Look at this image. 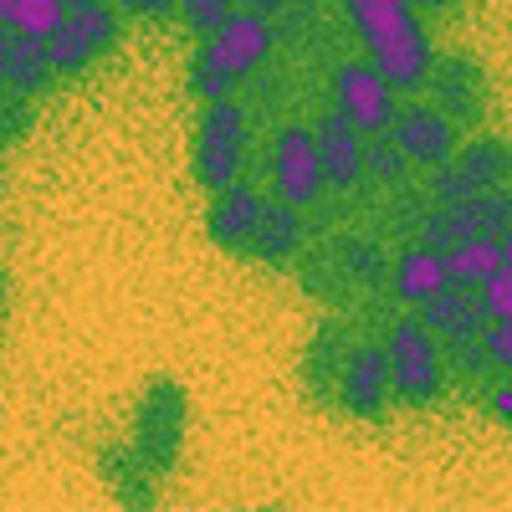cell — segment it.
Returning <instances> with one entry per match:
<instances>
[{
	"mask_svg": "<svg viewBox=\"0 0 512 512\" xmlns=\"http://www.w3.org/2000/svg\"><path fill=\"white\" fill-rule=\"evenodd\" d=\"M185 431H190V395L175 374H154L144 384V395L134 405V451L144 456V466L154 477H169L180 466V451H185Z\"/></svg>",
	"mask_w": 512,
	"mask_h": 512,
	"instance_id": "obj_5",
	"label": "cell"
},
{
	"mask_svg": "<svg viewBox=\"0 0 512 512\" xmlns=\"http://www.w3.org/2000/svg\"><path fill=\"white\" fill-rule=\"evenodd\" d=\"M477 338H482V349H487V364L497 374H512V318H487Z\"/></svg>",
	"mask_w": 512,
	"mask_h": 512,
	"instance_id": "obj_28",
	"label": "cell"
},
{
	"mask_svg": "<svg viewBox=\"0 0 512 512\" xmlns=\"http://www.w3.org/2000/svg\"><path fill=\"white\" fill-rule=\"evenodd\" d=\"M11 6L16 0H0V26H11Z\"/></svg>",
	"mask_w": 512,
	"mask_h": 512,
	"instance_id": "obj_36",
	"label": "cell"
},
{
	"mask_svg": "<svg viewBox=\"0 0 512 512\" xmlns=\"http://www.w3.org/2000/svg\"><path fill=\"white\" fill-rule=\"evenodd\" d=\"M308 210H297L287 200H272L267 195V210H262V221H256V236H251V262H262V267H287L303 256L308 246Z\"/></svg>",
	"mask_w": 512,
	"mask_h": 512,
	"instance_id": "obj_14",
	"label": "cell"
},
{
	"mask_svg": "<svg viewBox=\"0 0 512 512\" xmlns=\"http://www.w3.org/2000/svg\"><path fill=\"white\" fill-rule=\"evenodd\" d=\"M118 41H123V11L108 6V0H93V6H72L67 21L52 31V67L62 82H77V77H88L103 57L118 52Z\"/></svg>",
	"mask_w": 512,
	"mask_h": 512,
	"instance_id": "obj_7",
	"label": "cell"
},
{
	"mask_svg": "<svg viewBox=\"0 0 512 512\" xmlns=\"http://www.w3.org/2000/svg\"><path fill=\"white\" fill-rule=\"evenodd\" d=\"M267 210V195L256 180H231L226 190L210 195V210H205V236L216 241L221 251L231 256H246L251 251V236H256V221Z\"/></svg>",
	"mask_w": 512,
	"mask_h": 512,
	"instance_id": "obj_13",
	"label": "cell"
},
{
	"mask_svg": "<svg viewBox=\"0 0 512 512\" xmlns=\"http://www.w3.org/2000/svg\"><path fill=\"white\" fill-rule=\"evenodd\" d=\"M446 282H451L446 277V256L431 251L425 241H410V246H400L390 256V292L400 297L405 308H425Z\"/></svg>",
	"mask_w": 512,
	"mask_h": 512,
	"instance_id": "obj_15",
	"label": "cell"
},
{
	"mask_svg": "<svg viewBox=\"0 0 512 512\" xmlns=\"http://www.w3.org/2000/svg\"><path fill=\"white\" fill-rule=\"evenodd\" d=\"M349 16V31L364 47V57L395 82L405 98H420L436 67L431 31L420 26V11L410 0H338Z\"/></svg>",
	"mask_w": 512,
	"mask_h": 512,
	"instance_id": "obj_1",
	"label": "cell"
},
{
	"mask_svg": "<svg viewBox=\"0 0 512 512\" xmlns=\"http://www.w3.org/2000/svg\"><path fill=\"white\" fill-rule=\"evenodd\" d=\"M502 205H507V226H512V190H502Z\"/></svg>",
	"mask_w": 512,
	"mask_h": 512,
	"instance_id": "obj_38",
	"label": "cell"
},
{
	"mask_svg": "<svg viewBox=\"0 0 512 512\" xmlns=\"http://www.w3.org/2000/svg\"><path fill=\"white\" fill-rule=\"evenodd\" d=\"M57 67H52V47L41 36H16L11 41V72H6V88L21 93V98H47L57 88Z\"/></svg>",
	"mask_w": 512,
	"mask_h": 512,
	"instance_id": "obj_19",
	"label": "cell"
},
{
	"mask_svg": "<svg viewBox=\"0 0 512 512\" xmlns=\"http://www.w3.org/2000/svg\"><path fill=\"white\" fill-rule=\"evenodd\" d=\"M441 354H446V369H451V374L472 379V384H482V379L492 374V364H487V349H482V338H477V333H472V338H446V344H441Z\"/></svg>",
	"mask_w": 512,
	"mask_h": 512,
	"instance_id": "obj_27",
	"label": "cell"
},
{
	"mask_svg": "<svg viewBox=\"0 0 512 512\" xmlns=\"http://www.w3.org/2000/svg\"><path fill=\"white\" fill-rule=\"evenodd\" d=\"M410 6H415L420 16H441V11H451V6H461V0H410Z\"/></svg>",
	"mask_w": 512,
	"mask_h": 512,
	"instance_id": "obj_34",
	"label": "cell"
},
{
	"mask_svg": "<svg viewBox=\"0 0 512 512\" xmlns=\"http://www.w3.org/2000/svg\"><path fill=\"white\" fill-rule=\"evenodd\" d=\"M236 6H241V11H256V16H272V21H277V16L292 6V0H236Z\"/></svg>",
	"mask_w": 512,
	"mask_h": 512,
	"instance_id": "obj_32",
	"label": "cell"
},
{
	"mask_svg": "<svg viewBox=\"0 0 512 512\" xmlns=\"http://www.w3.org/2000/svg\"><path fill=\"white\" fill-rule=\"evenodd\" d=\"M333 405L354 415V420H384V410L395 405V384H390V354L379 338H359L349 344L344 374H338V395Z\"/></svg>",
	"mask_w": 512,
	"mask_h": 512,
	"instance_id": "obj_10",
	"label": "cell"
},
{
	"mask_svg": "<svg viewBox=\"0 0 512 512\" xmlns=\"http://www.w3.org/2000/svg\"><path fill=\"white\" fill-rule=\"evenodd\" d=\"M333 256H338V277L354 282V287H384L390 282V256H384V246L374 236H338Z\"/></svg>",
	"mask_w": 512,
	"mask_h": 512,
	"instance_id": "obj_22",
	"label": "cell"
},
{
	"mask_svg": "<svg viewBox=\"0 0 512 512\" xmlns=\"http://www.w3.org/2000/svg\"><path fill=\"white\" fill-rule=\"evenodd\" d=\"M502 267H507V272H512V226H507V231H502Z\"/></svg>",
	"mask_w": 512,
	"mask_h": 512,
	"instance_id": "obj_35",
	"label": "cell"
},
{
	"mask_svg": "<svg viewBox=\"0 0 512 512\" xmlns=\"http://www.w3.org/2000/svg\"><path fill=\"white\" fill-rule=\"evenodd\" d=\"M31 128H36V103L11 93V88H0V149H16L31 139Z\"/></svg>",
	"mask_w": 512,
	"mask_h": 512,
	"instance_id": "obj_25",
	"label": "cell"
},
{
	"mask_svg": "<svg viewBox=\"0 0 512 512\" xmlns=\"http://www.w3.org/2000/svg\"><path fill=\"white\" fill-rule=\"evenodd\" d=\"M364 180H374L379 190H405L410 185V159L395 149L390 134L364 139Z\"/></svg>",
	"mask_w": 512,
	"mask_h": 512,
	"instance_id": "obj_23",
	"label": "cell"
},
{
	"mask_svg": "<svg viewBox=\"0 0 512 512\" xmlns=\"http://www.w3.org/2000/svg\"><path fill=\"white\" fill-rule=\"evenodd\" d=\"M272 57H277V26H272V16H256V11H241V6H236V16L190 52L185 88H190V98H200V103L231 98L241 82L262 77Z\"/></svg>",
	"mask_w": 512,
	"mask_h": 512,
	"instance_id": "obj_2",
	"label": "cell"
},
{
	"mask_svg": "<svg viewBox=\"0 0 512 512\" xmlns=\"http://www.w3.org/2000/svg\"><path fill=\"white\" fill-rule=\"evenodd\" d=\"M349 344H354V338H349V328L338 323V318L318 323L313 344H308V354H303V384H308L313 400H333V395H338V374H344Z\"/></svg>",
	"mask_w": 512,
	"mask_h": 512,
	"instance_id": "obj_16",
	"label": "cell"
},
{
	"mask_svg": "<svg viewBox=\"0 0 512 512\" xmlns=\"http://www.w3.org/2000/svg\"><path fill=\"white\" fill-rule=\"evenodd\" d=\"M98 466H103V482H108L113 502H123V507H154V482L159 477L144 466V456L134 451V441L103 446Z\"/></svg>",
	"mask_w": 512,
	"mask_h": 512,
	"instance_id": "obj_18",
	"label": "cell"
},
{
	"mask_svg": "<svg viewBox=\"0 0 512 512\" xmlns=\"http://www.w3.org/2000/svg\"><path fill=\"white\" fill-rule=\"evenodd\" d=\"M420 323L431 328L441 344L446 338H472V333H482V323H487V313H482V297L472 292V287H456V282H446L431 303L420 308Z\"/></svg>",
	"mask_w": 512,
	"mask_h": 512,
	"instance_id": "obj_17",
	"label": "cell"
},
{
	"mask_svg": "<svg viewBox=\"0 0 512 512\" xmlns=\"http://www.w3.org/2000/svg\"><path fill=\"white\" fill-rule=\"evenodd\" d=\"M446 256V277L456 282V287H482L497 267H502V236H466V241H456L451 251H441Z\"/></svg>",
	"mask_w": 512,
	"mask_h": 512,
	"instance_id": "obj_21",
	"label": "cell"
},
{
	"mask_svg": "<svg viewBox=\"0 0 512 512\" xmlns=\"http://www.w3.org/2000/svg\"><path fill=\"white\" fill-rule=\"evenodd\" d=\"M477 297H482V313H487V318H512V272L497 267V272L477 287Z\"/></svg>",
	"mask_w": 512,
	"mask_h": 512,
	"instance_id": "obj_30",
	"label": "cell"
},
{
	"mask_svg": "<svg viewBox=\"0 0 512 512\" xmlns=\"http://www.w3.org/2000/svg\"><path fill=\"white\" fill-rule=\"evenodd\" d=\"M11 26H0V88H6V72H11Z\"/></svg>",
	"mask_w": 512,
	"mask_h": 512,
	"instance_id": "obj_33",
	"label": "cell"
},
{
	"mask_svg": "<svg viewBox=\"0 0 512 512\" xmlns=\"http://www.w3.org/2000/svg\"><path fill=\"white\" fill-rule=\"evenodd\" d=\"M231 16H236V0H180V26H185L195 41L216 36Z\"/></svg>",
	"mask_w": 512,
	"mask_h": 512,
	"instance_id": "obj_26",
	"label": "cell"
},
{
	"mask_svg": "<svg viewBox=\"0 0 512 512\" xmlns=\"http://www.w3.org/2000/svg\"><path fill=\"white\" fill-rule=\"evenodd\" d=\"M451 169L461 175L466 195H487V190H502L507 180V144L492 139V134H477V139H466L451 159Z\"/></svg>",
	"mask_w": 512,
	"mask_h": 512,
	"instance_id": "obj_20",
	"label": "cell"
},
{
	"mask_svg": "<svg viewBox=\"0 0 512 512\" xmlns=\"http://www.w3.org/2000/svg\"><path fill=\"white\" fill-rule=\"evenodd\" d=\"M400 98L405 93L369 57H354V62H338L333 67V108L344 113L364 139L390 134V123L400 113Z\"/></svg>",
	"mask_w": 512,
	"mask_h": 512,
	"instance_id": "obj_8",
	"label": "cell"
},
{
	"mask_svg": "<svg viewBox=\"0 0 512 512\" xmlns=\"http://www.w3.org/2000/svg\"><path fill=\"white\" fill-rule=\"evenodd\" d=\"M390 139L410 159V169H425V175H431V169H441V164L456 159L461 128L436 103H400V113L390 123Z\"/></svg>",
	"mask_w": 512,
	"mask_h": 512,
	"instance_id": "obj_11",
	"label": "cell"
},
{
	"mask_svg": "<svg viewBox=\"0 0 512 512\" xmlns=\"http://www.w3.org/2000/svg\"><path fill=\"white\" fill-rule=\"evenodd\" d=\"M482 405H487V415H492V420L512 425V374H507V379H497V384H487Z\"/></svg>",
	"mask_w": 512,
	"mask_h": 512,
	"instance_id": "obj_31",
	"label": "cell"
},
{
	"mask_svg": "<svg viewBox=\"0 0 512 512\" xmlns=\"http://www.w3.org/2000/svg\"><path fill=\"white\" fill-rule=\"evenodd\" d=\"M251 159V113L236 98H216L200 108L195 123V144H190V175L205 195L226 190L231 180H241V169Z\"/></svg>",
	"mask_w": 512,
	"mask_h": 512,
	"instance_id": "obj_3",
	"label": "cell"
},
{
	"mask_svg": "<svg viewBox=\"0 0 512 512\" xmlns=\"http://www.w3.org/2000/svg\"><path fill=\"white\" fill-rule=\"evenodd\" d=\"M67 11H72L67 0H16V6H11V31L52 41V31L67 21Z\"/></svg>",
	"mask_w": 512,
	"mask_h": 512,
	"instance_id": "obj_24",
	"label": "cell"
},
{
	"mask_svg": "<svg viewBox=\"0 0 512 512\" xmlns=\"http://www.w3.org/2000/svg\"><path fill=\"white\" fill-rule=\"evenodd\" d=\"M384 354H390L395 405L431 410V405L446 400V354H441V338L420 323V313L390 323V333H384Z\"/></svg>",
	"mask_w": 512,
	"mask_h": 512,
	"instance_id": "obj_4",
	"label": "cell"
},
{
	"mask_svg": "<svg viewBox=\"0 0 512 512\" xmlns=\"http://www.w3.org/2000/svg\"><path fill=\"white\" fill-rule=\"evenodd\" d=\"M425 103H436L461 134L477 128L492 108V82H487V67L472 57V52H436V67H431V82H425Z\"/></svg>",
	"mask_w": 512,
	"mask_h": 512,
	"instance_id": "obj_9",
	"label": "cell"
},
{
	"mask_svg": "<svg viewBox=\"0 0 512 512\" xmlns=\"http://www.w3.org/2000/svg\"><path fill=\"white\" fill-rule=\"evenodd\" d=\"M267 185L272 200H287L297 210H313L328 185H323V164H318V144H313V123L303 118H282L272 128L267 144Z\"/></svg>",
	"mask_w": 512,
	"mask_h": 512,
	"instance_id": "obj_6",
	"label": "cell"
},
{
	"mask_svg": "<svg viewBox=\"0 0 512 512\" xmlns=\"http://www.w3.org/2000/svg\"><path fill=\"white\" fill-rule=\"evenodd\" d=\"M6 292H11V282H6V267H0V303H6Z\"/></svg>",
	"mask_w": 512,
	"mask_h": 512,
	"instance_id": "obj_37",
	"label": "cell"
},
{
	"mask_svg": "<svg viewBox=\"0 0 512 512\" xmlns=\"http://www.w3.org/2000/svg\"><path fill=\"white\" fill-rule=\"evenodd\" d=\"M123 21H144V26H169L180 16V0H113Z\"/></svg>",
	"mask_w": 512,
	"mask_h": 512,
	"instance_id": "obj_29",
	"label": "cell"
},
{
	"mask_svg": "<svg viewBox=\"0 0 512 512\" xmlns=\"http://www.w3.org/2000/svg\"><path fill=\"white\" fill-rule=\"evenodd\" d=\"M67 6H93V0H67Z\"/></svg>",
	"mask_w": 512,
	"mask_h": 512,
	"instance_id": "obj_39",
	"label": "cell"
},
{
	"mask_svg": "<svg viewBox=\"0 0 512 512\" xmlns=\"http://www.w3.org/2000/svg\"><path fill=\"white\" fill-rule=\"evenodd\" d=\"M313 144H318V164H323V185L333 195H354L364 185V134L328 103L313 118Z\"/></svg>",
	"mask_w": 512,
	"mask_h": 512,
	"instance_id": "obj_12",
	"label": "cell"
},
{
	"mask_svg": "<svg viewBox=\"0 0 512 512\" xmlns=\"http://www.w3.org/2000/svg\"><path fill=\"white\" fill-rule=\"evenodd\" d=\"M507 180H512V149H507Z\"/></svg>",
	"mask_w": 512,
	"mask_h": 512,
	"instance_id": "obj_40",
	"label": "cell"
}]
</instances>
